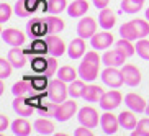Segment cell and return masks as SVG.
I'll list each match as a JSON object with an SVG mask.
<instances>
[{"instance_id": "obj_1", "label": "cell", "mask_w": 149, "mask_h": 136, "mask_svg": "<svg viewBox=\"0 0 149 136\" xmlns=\"http://www.w3.org/2000/svg\"><path fill=\"white\" fill-rule=\"evenodd\" d=\"M100 62H102V57L98 56V53H95V51L85 53V57H84V61L80 62V66H79V75L85 82L95 80L98 77Z\"/></svg>"}, {"instance_id": "obj_2", "label": "cell", "mask_w": 149, "mask_h": 136, "mask_svg": "<svg viewBox=\"0 0 149 136\" xmlns=\"http://www.w3.org/2000/svg\"><path fill=\"white\" fill-rule=\"evenodd\" d=\"M69 95V87L66 85L64 80H61L59 77L57 79L49 80V85H48V97L49 100L57 102V103H62V102L67 98Z\"/></svg>"}, {"instance_id": "obj_3", "label": "cell", "mask_w": 149, "mask_h": 136, "mask_svg": "<svg viewBox=\"0 0 149 136\" xmlns=\"http://www.w3.org/2000/svg\"><path fill=\"white\" fill-rule=\"evenodd\" d=\"M102 80L111 89H118L125 84L123 72L120 69H116L115 66H107V69L102 72Z\"/></svg>"}, {"instance_id": "obj_4", "label": "cell", "mask_w": 149, "mask_h": 136, "mask_svg": "<svg viewBox=\"0 0 149 136\" xmlns=\"http://www.w3.org/2000/svg\"><path fill=\"white\" fill-rule=\"evenodd\" d=\"M12 92H13L15 97H31V95H35L36 89H35V85H33L31 75L26 74L22 80L15 82L13 87H12Z\"/></svg>"}, {"instance_id": "obj_5", "label": "cell", "mask_w": 149, "mask_h": 136, "mask_svg": "<svg viewBox=\"0 0 149 136\" xmlns=\"http://www.w3.org/2000/svg\"><path fill=\"white\" fill-rule=\"evenodd\" d=\"M77 118H79L80 125L87 128H95L100 121V116H98V112H97L93 107H84L79 110L77 113Z\"/></svg>"}, {"instance_id": "obj_6", "label": "cell", "mask_w": 149, "mask_h": 136, "mask_svg": "<svg viewBox=\"0 0 149 136\" xmlns=\"http://www.w3.org/2000/svg\"><path fill=\"white\" fill-rule=\"evenodd\" d=\"M97 33V22L92 17H84L79 23H77V35L84 40L92 38Z\"/></svg>"}, {"instance_id": "obj_7", "label": "cell", "mask_w": 149, "mask_h": 136, "mask_svg": "<svg viewBox=\"0 0 149 136\" xmlns=\"http://www.w3.org/2000/svg\"><path fill=\"white\" fill-rule=\"evenodd\" d=\"M100 126H102V130H103L107 135H115L121 125H120L118 116L113 115L110 110H107V113H103L100 116Z\"/></svg>"}, {"instance_id": "obj_8", "label": "cell", "mask_w": 149, "mask_h": 136, "mask_svg": "<svg viewBox=\"0 0 149 136\" xmlns=\"http://www.w3.org/2000/svg\"><path fill=\"white\" fill-rule=\"evenodd\" d=\"M126 54L123 53L121 49H111V51H105L103 56H102V62L105 64V66H115V67H120L125 64L126 61Z\"/></svg>"}, {"instance_id": "obj_9", "label": "cell", "mask_w": 149, "mask_h": 136, "mask_svg": "<svg viewBox=\"0 0 149 136\" xmlns=\"http://www.w3.org/2000/svg\"><path fill=\"white\" fill-rule=\"evenodd\" d=\"M26 33L30 38H40V36L48 33V25H46V18H33L26 23Z\"/></svg>"}, {"instance_id": "obj_10", "label": "cell", "mask_w": 149, "mask_h": 136, "mask_svg": "<svg viewBox=\"0 0 149 136\" xmlns=\"http://www.w3.org/2000/svg\"><path fill=\"white\" fill-rule=\"evenodd\" d=\"M121 72H123V77H125V84H128L130 87H136V85L141 84V72L136 66H133V64H123Z\"/></svg>"}, {"instance_id": "obj_11", "label": "cell", "mask_w": 149, "mask_h": 136, "mask_svg": "<svg viewBox=\"0 0 149 136\" xmlns=\"http://www.w3.org/2000/svg\"><path fill=\"white\" fill-rule=\"evenodd\" d=\"M75 112H77V102H74L72 98L64 100L62 103H59V108L54 118H57L59 121H67L69 118H72V115H75Z\"/></svg>"}, {"instance_id": "obj_12", "label": "cell", "mask_w": 149, "mask_h": 136, "mask_svg": "<svg viewBox=\"0 0 149 136\" xmlns=\"http://www.w3.org/2000/svg\"><path fill=\"white\" fill-rule=\"evenodd\" d=\"M38 10V0H18L15 3V13L22 18H28Z\"/></svg>"}, {"instance_id": "obj_13", "label": "cell", "mask_w": 149, "mask_h": 136, "mask_svg": "<svg viewBox=\"0 0 149 136\" xmlns=\"http://www.w3.org/2000/svg\"><path fill=\"white\" fill-rule=\"evenodd\" d=\"M123 95L118 90H110V92H105L100 98V107L103 110H113L121 103Z\"/></svg>"}, {"instance_id": "obj_14", "label": "cell", "mask_w": 149, "mask_h": 136, "mask_svg": "<svg viewBox=\"0 0 149 136\" xmlns=\"http://www.w3.org/2000/svg\"><path fill=\"white\" fill-rule=\"evenodd\" d=\"M2 40L10 46H22L26 36L17 28H7V30H2Z\"/></svg>"}, {"instance_id": "obj_15", "label": "cell", "mask_w": 149, "mask_h": 136, "mask_svg": "<svg viewBox=\"0 0 149 136\" xmlns=\"http://www.w3.org/2000/svg\"><path fill=\"white\" fill-rule=\"evenodd\" d=\"M113 35L108 33V31H100V33H95V35L90 38V43H92V48L93 49H107L111 46L113 43Z\"/></svg>"}, {"instance_id": "obj_16", "label": "cell", "mask_w": 149, "mask_h": 136, "mask_svg": "<svg viewBox=\"0 0 149 136\" xmlns=\"http://www.w3.org/2000/svg\"><path fill=\"white\" fill-rule=\"evenodd\" d=\"M125 103L130 107V110H133V112H136V113H143V112H146V107H148V102H146L141 95H138V93H134V92L126 93V97H125Z\"/></svg>"}, {"instance_id": "obj_17", "label": "cell", "mask_w": 149, "mask_h": 136, "mask_svg": "<svg viewBox=\"0 0 149 136\" xmlns=\"http://www.w3.org/2000/svg\"><path fill=\"white\" fill-rule=\"evenodd\" d=\"M36 107L33 105L30 102L28 97H15L13 100V110L17 112L18 115H22V116H28L35 112Z\"/></svg>"}, {"instance_id": "obj_18", "label": "cell", "mask_w": 149, "mask_h": 136, "mask_svg": "<svg viewBox=\"0 0 149 136\" xmlns=\"http://www.w3.org/2000/svg\"><path fill=\"white\" fill-rule=\"evenodd\" d=\"M46 41H48L49 54H51V56H62V54L66 53V44H64V41H62L59 36L48 35L46 36Z\"/></svg>"}, {"instance_id": "obj_19", "label": "cell", "mask_w": 149, "mask_h": 136, "mask_svg": "<svg viewBox=\"0 0 149 136\" xmlns=\"http://www.w3.org/2000/svg\"><path fill=\"white\" fill-rule=\"evenodd\" d=\"M8 59L13 64V67L20 69V67H23L26 64V51L25 49H20V46H13L8 51Z\"/></svg>"}, {"instance_id": "obj_20", "label": "cell", "mask_w": 149, "mask_h": 136, "mask_svg": "<svg viewBox=\"0 0 149 136\" xmlns=\"http://www.w3.org/2000/svg\"><path fill=\"white\" fill-rule=\"evenodd\" d=\"M67 54H69L70 59H79L85 54V41L84 38H75V40L70 41L69 48H67Z\"/></svg>"}, {"instance_id": "obj_21", "label": "cell", "mask_w": 149, "mask_h": 136, "mask_svg": "<svg viewBox=\"0 0 149 136\" xmlns=\"http://www.w3.org/2000/svg\"><path fill=\"white\" fill-rule=\"evenodd\" d=\"M115 22H116V17L110 8H102L100 13H98V25H100L103 30H111L115 27Z\"/></svg>"}, {"instance_id": "obj_22", "label": "cell", "mask_w": 149, "mask_h": 136, "mask_svg": "<svg viewBox=\"0 0 149 136\" xmlns=\"http://www.w3.org/2000/svg\"><path fill=\"white\" fill-rule=\"evenodd\" d=\"M87 10H88L87 0H75V2H72L67 7V13H69V17L77 18V17H84V15L87 13Z\"/></svg>"}, {"instance_id": "obj_23", "label": "cell", "mask_w": 149, "mask_h": 136, "mask_svg": "<svg viewBox=\"0 0 149 136\" xmlns=\"http://www.w3.org/2000/svg\"><path fill=\"white\" fill-rule=\"evenodd\" d=\"M26 53L33 54V56H43V54L49 53V46L46 40H41V38H35L33 43H31L30 48H26Z\"/></svg>"}, {"instance_id": "obj_24", "label": "cell", "mask_w": 149, "mask_h": 136, "mask_svg": "<svg viewBox=\"0 0 149 136\" xmlns=\"http://www.w3.org/2000/svg\"><path fill=\"white\" fill-rule=\"evenodd\" d=\"M103 89L100 87V85H93V84H90V85H87L85 87V90H84V98L87 102H100L102 95H103Z\"/></svg>"}, {"instance_id": "obj_25", "label": "cell", "mask_w": 149, "mask_h": 136, "mask_svg": "<svg viewBox=\"0 0 149 136\" xmlns=\"http://www.w3.org/2000/svg\"><path fill=\"white\" fill-rule=\"evenodd\" d=\"M12 130L18 136H28L31 133V123L26 118H17L12 123Z\"/></svg>"}, {"instance_id": "obj_26", "label": "cell", "mask_w": 149, "mask_h": 136, "mask_svg": "<svg viewBox=\"0 0 149 136\" xmlns=\"http://www.w3.org/2000/svg\"><path fill=\"white\" fill-rule=\"evenodd\" d=\"M118 120H120L121 128H125V130H134L136 125H138V120H136V115L133 113V110L131 112H125L123 110L118 115Z\"/></svg>"}, {"instance_id": "obj_27", "label": "cell", "mask_w": 149, "mask_h": 136, "mask_svg": "<svg viewBox=\"0 0 149 136\" xmlns=\"http://www.w3.org/2000/svg\"><path fill=\"white\" fill-rule=\"evenodd\" d=\"M120 35H121V38H126V40H130V41L139 40V35H138V30H136L133 20L120 27Z\"/></svg>"}, {"instance_id": "obj_28", "label": "cell", "mask_w": 149, "mask_h": 136, "mask_svg": "<svg viewBox=\"0 0 149 136\" xmlns=\"http://www.w3.org/2000/svg\"><path fill=\"white\" fill-rule=\"evenodd\" d=\"M46 25H48V35H56V33H61L64 30V22H62L59 17H46Z\"/></svg>"}, {"instance_id": "obj_29", "label": "cell", "mask_w": 149, "mask_h": 136, "mask_svg": "<svg viewBox=\"0 0 149 136\" xmlns=\"http://www.w3.org/2000/svg\"><path fill=\"white\" fill-rule=\"evenodd\" d=\"M35 128L41 135H53L54 133V123L51 120H48V116L35 120Z\"/></svg>"}, {"instance_id": "obj_30", "label": "cell", "mask_w": 149, "mask_h": 136, "mask_svg": "<svg viewBox=\"0 0 149 136\" xmlns=\"http://www.w3.org/2000/svg\"><path fill=\"white\" fill-rule=\"evenodd\" d=\"M77 74H79V70H75L72 66H62L59 67L57 70V77L64 82H72V80L77 79Z\"/></svg>"}, {"instance_id": "obj_31", "label": "cell", "mask_w": 149, "mask_h": 136, "mask_svg": "<svg viewBox=\"0 0 149 136\" xmlns=\"http://www.w3.org/2000/svg\"><path fill=\"white\" fill-rule=\"evenodd\" d=\"M40 112H41V115H44V116H56V113H57V108H59V103L57 102H41L40 103Z\"/></svg>"}, {"instance_id": "obj_32", "label": "cell", "mask_w": 149, "mask_h": 136, "mask_svg": "<svg viewBox=\"0 0 149 136\" xmlns=\"http://www.w3.org/2000/svg\"><path fill=\"white\" fill-rule=\"evenodd\" d=\"M85 82H84V79L82 80H72L70 82V85H69V95H70V98H77V97H82L84 95V90H85Z\"/></svg>"}, {"instance_id": "obj_33", "label": "cell", "mask_w": 149, "mask_h": 136, "mask_svg": "<svg viewBox=\"0 0 149 136\" xmlns=\"http://www.w3.org/2000/svg\"><path fill=\"white\" fill-rule=\"evenodd\" d=\"M31 69L38 72V74H44L46 69H48V57L43 56H35L31 59Z\"/></svg>"}, {"instance_id": "obj_34", "label": "cell", "mask_w": 149, "mask_h": 136, "mask_svg": "<svg viewBox=\"0 0 149 136\" xmlns=\"http://www.w3.org/2000/svg\"><path fill=\"white\" fill-rule=\"evenodd\" d=\"M67 10V2L66 0H48V12L53 15H57Z\"/></svg>"}, {"instance_id": "obj_35", "label": "cell", "mask_w": 149, "mask_h": 136, "mask_svg": "<svg viewBox=\"0 0 149 136\" xmlns=\"http://www.w3.org/2000/svg\"><path fill=\"white\" fill-rule=\"evenodd\" d=\"M144 2H138V0H123L121 2V10L126 13H136L143 8Z\"/></svg>"}, {"instance_id": "obj_36", "label": "cell", "mask_w": 149, "mask_h": 136, "mask_svg": "<svg viewBox=\"0 0 149 136\" xmlns=\"http://www.w3.org/2000/svg\"><path fill=\"white\" fill-rule=\"evenodd\" d=\"M116 48L118 49H121L123 53L126 54L128 57L130 56H133V54L136 53V46H133L131 44V41L130 40H126V38H121V40H118L116 41Z\"/></svg>"}, {"instance_id": "obj_37", "label": "cell", "mask_w": 149, "mask_h": 136, "mask_svg": "<svg viewBox=\"0 0 149 136\" xmlns=\"http://www.w3.org/2000/svg\"><path fill=\"white\" fill-rule=\"evenodd\" d=\"M136 53L138 56L149 61V40H144V38H141L138 43H136Z\"/></svg>"}, {"instance_id": "obj_38", "label": "cell", "mask_w": 149, "mask_h": 136, "mask_svg": "<svg viewBox=\"0 0 149 136\" xmlns=\"http://www.w3.org/2000/svg\"><path fill=\"white\" fill-rule=\"evenodd\" d=\"M133 136H149V118H143L138 121L133 130Z\"/></svg>"}, {"instance_id": "obj_39", "label": "cell", "mask_w": 149, "mask_h": 136, "mask_svg": "<svg viewBox=\"0 0 149 136\" xmlns=\"http://www.w3.org/2000/svg\"><path fill=\"white\" fill-rule=\"evenodd\" d=\"M12 67H13V64L10 62V59H5V57H0V77L2 79H7V77H10V74H12Z\"/></svg>"}, {"instance_id": "obj_40", "label": "cell", "mask_w": 149, "mask_h": 136, "mask_svg": "<svg viewBox=\"0 0 149 136\" xmlns=\"http://www.w3.org/2000/svg\"><path fill=\"white\" fill-rule=\"evenodd\" d=\"M133 22H134V27H136V30H138L139 40H141V38H144V36H148V35H149V23L146 22V20L136 18V20H133Z\"/></svg>"}, {"instance_id": "obj_41", "label": "cell", "mask_w": 149, "mask_h": 136, "mask_svg": "<svg viewBox=\"0 0 149 136\" xmlns=\"http://www.w3.org/2000/svg\"><path fill=\"white\" fill-rule=\"evenodd\" d=\"M48 79H49V77H46L44 74L36 75V77H31V80H33V85H35L36 90H43V89H48V85H49Z\"/></svg>"}, {"instance_id": "obj_42", "label": "cell", "mask_w": 149, "mask_h": 136, "mask_svg": "<svg viewBox=\"0 0 149 136\" xmlns=\"http://www.w3.org/2000/svg\"><path fill=\"white\" fill-rule=\"evenodd\" d=\"M12 17V7L8 3H0V23H5Z\"/></svg>"}, {"instance_id": "obj_43", "label": "cell", "mask_w": 149, "mask_h": 136, "mask_svg": "<svg viewBox=\"0 0 149 136\" xmlns=\"http://www.w3.org/2000/svg\"><path fill=\"white\" fill-rule=\"evenodd\" d=\"M56 72H57V61H56V56L48 57V69H46L44 75H46V77H51V75H54Z\"/></svg>"}, {"instance_id": "obj_44", "label": "cell", "mask_w": 149, "mask_h": 136, "mask_svg": "<svg viewBox=\"0 0 149 136\" xmlns=\"http://www.w3.org/2000/svg\"><path fill=\"white\" fill-rule=\"evenodd\" d=\"M74 135L75 136H93V133H92L90 128H87V126H84V125H82L80 128H75Z\"/></svg>"}, {"instance_id": "obj_45", "label": "cell", "mask_w": 149, "mask_h": 136, "mask_svg": "<svg viewBox=\"0 0 149 136\" xmlns=\"http://www.w3.org/2000/svg\"><path fill=\"white\" fill-rule=\"evenodd\" d=\"M8 126V118H7V115L0 113V131H5Z\"/></svg>"}, {"instance_id": "obj_46", "label": "cell", "mask_w": 149, "mask_h": 136, "mask_svg": "<svg viewBox=\"0 0 149 136\" xmlns=\"http://www.w3.org/2000/svg\"><path fill=\"white\" fill-rule=\"evenodd\" d=\"M93 2V5H95L97 8H105V7H108V3H110V0H92Z\"/></svg>"}, {"instance_id": "obj_47", "label": "cell", "mask_w": 149, "mask_h": 136, "mask_svg": "<svg viewBox=\"0 0 149 136\" xmlns=\"http://www.w3.org/2000/svg\"><path fill=\"white\" fill-rule=\"evenodd\" d=\"M146 18H148V22H149V8L146 10Z\"/></svg>"}, {"instance_id": "obj_48", "label": "cell", "mask_w": 149, "mask_h": 136, "mask_svg": "<svg viewBox=\"0 0 149 136\" xmlns=\"http://www.w3.org/2000/svg\"><path fill=\"white\" fill-rule=\"evenodd\" d=\"M146 115H149V102H148V107H146Z\"/></svg>"}, {"instance_id": "obj_49", "label": "cell", "mask_w": 149, "mask_h": 136, "mask_svg": "<svg viewBox=\"0 0 149 136\" xmlns=\"http://www.w3.org/2000/svg\"><path fill=\"white\" fill-rule=\"evenodd\" d=\"M138 2H144V0H138Z\"/></svg>"}]
</instances>
